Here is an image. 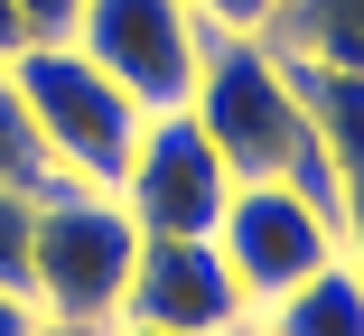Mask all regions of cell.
<instances>
[{"instance_id": "6da1fadb", "label": "cell", "mask_w": 364, "mask_h": 336, "mask_svg": "<svg viewBox=\"0 0 364 336\" xmlns=\"http://www.w3.org/2000/svg\"><path fill=\"white\" fill-rule=\"evenodd\" d=\"M187 112H196L205 141H215V159L234 168V187L289 178V187H309L318 206H336V224H346V187L327 178L318 131H309V103H299L289 56H280L271 38H215V47H205V75H196V94H187Z\"/></svg>"}, {"instance_id": "7a4b0ae2", "label": "cell", "mask_w": 364, "mask_h": 336, "mask_svg": "<svg viewBox=\"0 0 364 336\" xmlns=\"http://www.w3.org/2000/svg\"><path fill=\"white\" fill-rule=\"evenodd\" d=\"M0 75H10V94H19L28 131H38L56 187H103V196L122 187V168H131L150 112H140L85 47H19Z\"/></svg>"}, {"instance_id": "3957f363", "label": "cell", "mask_w": 364, "mask_h": 336, "mask_svg": "<svg viewBox=\"0 0 364 336\" xmlns=\"http://www.w3.org/2000/svg\"><path fill=\"white\" fill-rule=\"evenodd\" d=\"M131 261H140V224H131L122 196H103V187H47L38 196V224H28V299L47 308L56 336H103L122 318Z\"/></svg>"}, {"instance_id": "277c9868", "label": "cell", "mask_w": 364, "mask_h": 336, "mask_svg": "<svg viewBox=\"0 0 364 336\" xmlns=\"http://www.w3.org/2000/svg\"><path fill=\"white\" fill-rule=\"evenodd\" d=\"M215 252H225L243 308H271V299H289L299 281H318L346 252V224H336V206H318L309 187L252 178V187L225 196V215H215Z\"/></svg>"}, {"instance_id": "5b68a950", "label": "cell", "mask_w": 364, "mask_h": 336, "mask_svg": "<svg viewBox=\"0 0 364 336\" xmlns=\"http://www.w3.org/2000/svg\"><path fill=\"white\" fill-rule=\"evenodd\" d=\"M65 47H85L140 112H187L215 28L187 10V0H85V19H75Z\"/></svg>"}, {"instance_id": "8992f818", "label": "cell", "mask_w": 364, "mask_h": 336, "mask_svg": "<svg viewBox=\"0 0 364 336\" xmlns=\"http://www.w3.org/2000/svg\"><path fill=\"white\" fill-rule=\"evenodd\" d=\"M112 196L131 206L140 234H215V215H225V196H234V168L215 159L196 112H150Z\"/></svg>"}, {"instance_id": "52a82bcc", "label": "cell", "mask_w": 364, "mask_h": 336, "mask_svg": "<svg viewBox=\"0 0 364 336\" xmlns=\"http://www.w3.org/2000/svg\"><path fill=\"white\" fill-rule=\"evenodd\" d=\"M122 318L178 327V336H225V327L243 318V290H234V271H225V252H215V234H140Z\"/></svg>"}, {"instance_id": "ba28073f", "label": "cell", "mask_w": 364, "mask_h": 336, "mask_svg": "<svg viewBox=\"0 0 364 336\" xmlns=\"http://www.w3.org/2000/svg\"><path fill=\"white\" fill-rule=\"evenodd\" d=\"M289 85H299V103H309V131H318L327 178H336V187H364V75L289 56Z\"/></svg>"}, {"instance_id": "9c48e42d", "label": "cell", "mask_w": 364, "mask_h": 336, "mask_svg": "<svg viewBox=\"0 0 364 336\" xmlns=\"http://www.w3.org/2000/svg\"><path fill=\"white\" fill-rule=\"evenodd\" d=\"M262 38L280 56H299V65H346V75H364V0H280V19Z\"/></svg>"}, {"instance_id": "30bf717a", "label": "cell", "mask_w": 364, "mask_h": 336, "mask_svg": "<svg viewBox=\"0 0 364 336\" xmlns=\"http://www.w3.org/2000/svg\"><path fill=\"white\" fill-rule=\"evenodd\" d=\"M262 318H271L280 336H364V271L336 252L318 281H299L289 299H271Z\"/></svg>"}, {"instance_id": "8fae6325", "label": "cell", "mask_w": 364, "mask_h": 336, "mask_svg": "<svg viewBox=\"0 0 364 336\" xmlns=\"http://www.w3.org/2000/svg\"><path fill=\"white\" fill-rule=\"evenodd\" d=\"M0 187H28V196L56 187V168H47V150H38V131H28L19 94H10V75H0Z\"/></svg>"}, {"instance_id": "7c38bea8", "label": "cell", "mask_w": 364, "mask_h": 336, "mask_svg": "<svg viewBox=\"0 0 364 336\" xmlns=\"http://www.w3.org/2000/svg\"><path fill=\"white\" fill-rule=\"evenodd\" d=\"M28 224H38V196L0 187V281L10 290H28Z\"/></svg>"}, {"instance_id": "4fadbf2b", "label": "cell", "mask_w": 364, "mask_h": 336, "mask_svg": "<svg viewBox=\"0 0 364 336\" xmlns=\"http://www.w3.org/2000/svg\"><path fill=\"white\" fill-rule=\"evenodd\" d=\"M187 10H196L215 38H262V28L280 19V0H187Z\"/></svg>"}, {"instance_id": "5bb4252c", "label": "cell", "mask_w": 364, "mask_h": 336, "mask_svg": "<svg viewBox=\"0 0 364 336\" xmlns=\"http://www.w3.org/2000/svg\"><path fill=\"white\" fill-rule=\"evenodd\" d=\"M10 10H19L28 47H65V38H75V19H85V0H10Z\"/></svg>"}, {"instance_id": "9a60e30c", "label": "cell", "mask_w": 364, "mask_h": 336, "mask_svg": "<svg viewBox=\"0 0 364 336\" xmlns=\"http://www.w3.org/2000/svg\"><path fill=\"white\" fill-rule=\"evenodd\" d=\"M0 336H56V327H47V308H38L28 290H10V281H0Z\"/></svg>"}, {"instance_id": "2e32d148", "label": "cell", "mask_w": 364, "mask_h": 336, "mask_svg": "<svg viewBox=\"0 0 364 336\" xmlns=\"http://www.w3.org/2000/svg\"><path fill=\"white\" fill-rule=\"evenodd\" d=\"M346 261L364 271V187H346Z\"/></svg>"}, {"instance_id": "e0dca14e", "label": "cell", "mask_w": 364, "mask_h": 336, "mask_svg": "<svg viewBox=\"0 0 364 336\" xmlns=\"http://www.w3.org/2000/svg\"><path fill=\"white\" fill-rule=\"evenodd\" d=\"M19 47H28V28H19V10H10V0H0V65H10Z\"/></svg>"}, {"instance_id": "ac0fdd59", "label": "cell", "mask_w": 364, "mask_h": 336, "mask_svg": "<svg viewBox=\"0 0 364 336\" xmlns=\"http://www.w3.org/2000/svg\"><path fill=\"white\" fill-rule=\"evenodd\" d=\"M225 336H280V327H271V318H262V308H243V318H234V327H225Z\"/></svg>"}, {"instance_id": "d6986e66", "label": "cell", "mask_w": 364, "mask_h": 336, "mask_svg": "<svg viewBox=\"0 0 364 336\" xmlns=\"http://www.w3.org/2000/svg\"><path fill=\"white\" fill-rule=\"evenodd\" d=\"M103 336H178V327H140V318H112Z\"/></svg>"}]
</instances>
